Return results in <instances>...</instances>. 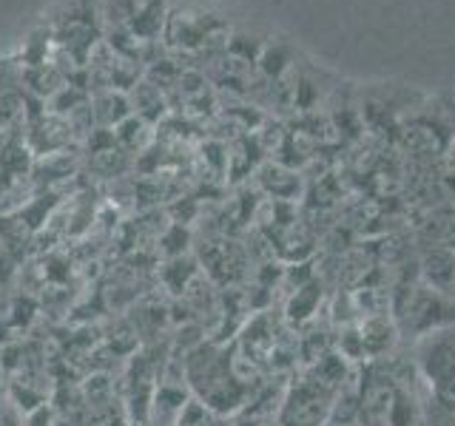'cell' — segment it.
<instances>
[{"mask_svg": "<svg viewBox=\"0 0 455 426\" xmlns=\"http://www.w3.org/2000/svg\"><path fill=\"white\" fill-rule=\"evenodd\" d=\"M362 426H421V406L407 383L387 367L370 364L359 381Z\"/></svg>", "mask_w": 455, "mask_h": 426, "instance_id": "cell-1", "label": "cell"}, {"mask_svg": "<svg viewBox=\"0 0 455 426\" xmlns=\"http://www.w3.org/2000/svg\"><path fill=\"white\" fill-rule=\"evenodd\" d=\"M416 375L433 401L455 415V335L438 330L416 341Z\"/></svg>", "mask_w": 455, "mask_h": 426, "instance_id": "cell-2", "label": "cell"}, {"mask_svg": "<svg viewBox=\"0 0 455 426\" xmlns=\"http://www.w3.org/2000/svg\"><path fill=\"white\" fill-rule=\"evenodd\" d=\"M455 324V302L441 290H433L430 284L419 281L416 288H407L402 304L395 312L398 335L404 338H424L438 330H450Z\"/></svg>", "mask_w": 455, "mask_h": 426, "instance_id": "cell-3", "label": "cell"}, {"mask_svg": "<svg viewBox=\"0 0 455 426\" xmlns=\"http://www.w3.org/2000/svg\"><path fill=\"white\" fill-rule=\"evenodd\" d=\"M339 392L305 375L293 383L282 406V426H327Z\"/></svg>", "mask_w": 455, "mask_h": 426, "instance_id": "cell-4", "label": "cell"}, {"mask_svg": "<svg viewBox=\"0 0 455 426\" xmlns=\"http://www.w3.org/2000/svg\"><path fill=\"white\" fill-rule=\"evenodd\" d=\"M359 338H362V350L367 361H381L387 355L395 341H398V327L395 319H390L387 312H379V316H367L359 324Z\"/></svg>", "mask_w": 455, "mask_h": 426, "instance_id": "cell-5", "label": "cell"}, {"mask_svg": "<svg viewBox=\"0 0 455 426\" xmlns=\"http://www.w3.org/2000/svg\"><path fill=\"white\" fill-rule=\"evenodd\" d=\"M421 281L433 290L450 293L455 281V250L450 248H427L421 253Z\"/></svg>", "mask_w": 455, "mask_h": 426, "instance_id": "cell-6", "label": "cell"}, {"mask_svg": "<svg viewBox=\"0 0 455 426\" xmlns=\"http://www.w3.org/2000/svg\"><path fill=\"white\" fill-rule=\"evenodd\" d=\"M421 239L427 248H450L455 250V208H441L430 213V219L421 222Z\"/></svg>", "mask_w": 455, "mask_h": 426, "instance_id": "cell-7", "label": "cell"}, {"mask_svg": "<svg viewBox=\"0 0 455 426\" xmlns=\"http://www.w3.org/2000/svg\"><path fill=\"white\" fill-rule=\"evenodd\" d=\"M447 165H450V170L455 174V139H452V146H450V154H447Z\"/></svg>", "mask_w": 455, "mask_h": 426, "instance_id": "cell-8", "label": "cell"}, {"mask_svg": "<svg viewBox=\"0 0 455 426\" xmlns=\"http://www.w3.org/2000/svg\"><path fill=\"white\" fill-rule=\"evenodd\" d=\"M447 426H455V415H450V412H447Z\"/></svg>", "mask_w": 455, "mask_h": 426, "instance_id": "cell-9", "label": "cell"}, {"mask_svg": "<svg viewBox=\"0 0 455 426\" xmlns=\"http://www.w3.org/2000/svg\"><path fill=\"white\" fill-rule=\"evenodd\" d=\"M450 298H452V302H455V281H452V288H450V293H447Z\"/></svg>", "mask_w": 455, "mask_h": 426, "instance_id": "cell-10", "label": "cell"}]
</instances>
